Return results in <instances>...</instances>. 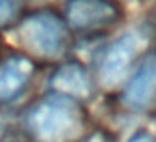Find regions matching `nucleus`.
Wrapping results in <instances>:
<instances>
[{"label": "nucleus", "mask_w": 156, "mask_h": 142, "mask_svg": "<svg viewBox=\"0 0 156 142\" xmlns=\"http://www.w3.org/2000/svg\"><path fill=\"white\" fill-rule=\"evenodd\" d=\"M34 142H74L86 127V112L77 99L54 94L37 100L25 115Z\"/></svg>", "instance_id": "nucleus-1"}, {"label": "nucleus", "mask_w": 156, "mask_h": 142, "mask_svg": "<svg viewBox=\"0 0 156 142\" xmlns=\"http://www.w3.org/2000/svg\"><path fill=\"white\" fill-rule=\"evenodd\" d=\"M14 35L22 54L37 60L62 57L69 44V27L64 19L51 10H37L20 17Z\"/></svg>", "instance_id": "nucleus-2"}, {"label": "nucleus", "mask_w": 156, "mask_h": 142, "mask_svg": "<svg viewBox=\"0 0 156 142\" xmlns=\"http://www.w3.org/2000/svg\"><path fill=\"white\" fill-rule=\"evenodd\" d=\"M143 39L136 32H128L116 39L111 45L104 50L99 64L98 77L99 84L104 89L111 90L116 89L126 79L133 60L143 47Z\"/></svg>", "instance_id": "nucleus-3"}, {"label": "nucleus", "mask_w": 156, "mask_h": 142, "mask_svg": "<svg viewBox=\"0 0 156 142\" xmlns=\"http://www.w3.org/2000/svg\"><path fill=\"white\" fill-rule=\"evenodd\" d=\"M121 19V8L112 0H67L64 20L76 32H98L114 25Z\"/></svg>", "instance_id": "nucleus-4"}, {"label": "nucleus", "mask_w": 156, "mask_h": 142, "mask_svg": "<svg viewBox=\"0 0 156 142\" xmlns=\"http://www.w3.org/2000/svg\"><path fill=\"white\" fill-rule=\"evenodd\" d=\"M37 62L25 54H9L0 59V105L15 102L32 84Z\"/></svg>", "instance_id": "nucleus-5"}, {"label": "nucleus", "mask_w": 156, "mask_h": 142, "mask_svg": "<svg viewBox=\"0 0 156 142\" xmlns=\"http://www.w3.org/2000/svg\"><path fill=\"white\" fill-rule=\"evenodd\" d=\"M156 95V52L146 55L122 92V104L133 110H143Z\"/></svg>", "instance_id": "nucleus-6"}, {"label": "nucleus", "mask_w": 156, "mask_h": 142, "mask_svg": "<svg viewBox=\"0 0 156 142\" xmlns=\"http://www.w3.org/2000/svg\"><path fill=\"white\" fill-rule=\"evenodd\" d=\"M49 87L54 94L67 95L72 99H86L92 92L91 75L79 62H66L49 79Z\"/></svg>", "instance_id": "nucleus-7"}, {"label": "nucleus", "mask_w": 156, "mask_h": 142, "mask_svg": "<svg viewBox=\"0 0 156 142\" xmlns=\"http://www.w3.org/2000/svg\"><path fill=\"white\" fill-rule=\"evenodd\" d=\"M24 0H0V30L12 29L22 17Z\"/></svg>", "instance_id": "nucleus-8"}, {"label": "nucleus", "mask_w": 156, "mask_h": 142, "mask_svg": "<svg viewBox=\"0 0 156 142\" xmlns=\"http://www.w3.org/2000/svg\"><path fill=\"white\" fill-rule=\"evenodd\" d=\"M129 142H154V137L149 132H138L129 139Z\"/></svg>", "instance_id": "nucleus-9"}, {"label": "nucleus", "mask_w": 156, "mask_h": 142, "mask_svg": "<svg viewBox=\"0 0 156 142\" xmlns=\"http://www.w3.org/2000/svg\"><path fill=\"white\" fill-rule=\"evenodd\" d=\"M82 142H106V139H104V135L101 134V132H96V134H92V135H89L86 140H82Z\"/></svg>", "instance_id": "nucleus-10"}, {"label": "nucleus", "mask_w": 156, "mask_h": 142, "mask_svg": "<svg viewBox=\"0 0 156 142\" xmlns=\"http://www.w3.org/2000/svg\"><path fill=\"white\" fill-rule=\"evenodd\" d=\"M0 142H27V140H22V139H15V137H5V139H0Z\"/></svg>", "instance_id": "nucleus-11"}, {"label": "nucleus", "mask_w": 156, "mask_h": 142, "mask_svg": "<svg viewBox=\"0 0 156 142\" xmlns=\"http://www.w3.org/2000/svg\"><path fill=\"white\" fill-rule=\"evenodd\" d=\"M41 2H49V0H41Z\"/></svg>", "instance_id": "nucleus-12"}, {"label": "nucleus", "mask_w": 156, "mask_h": 142, "mask_svg": "<svg viewBox=\"0 0 156 142\" xmlns=\"http://www.w3.org/2000/svg\"><path fill=\"white\" fill-rule=\"evenodd\" d=\"M154 124H156V120H154Z\"/></svg>", "instance_id": "nucleus-13"}]
</instances>
